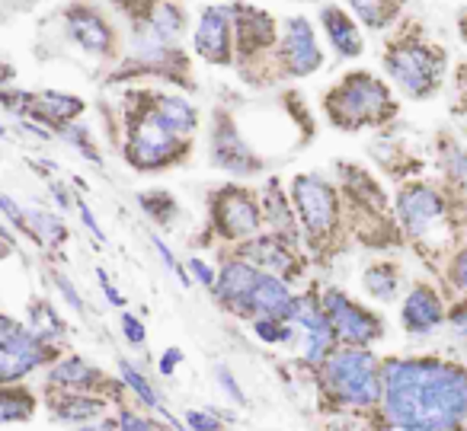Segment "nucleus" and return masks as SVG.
Returning a JSON list of instances; mask_svg holds the SVG:
<instances>
[{
    "mask_svg": "<svg viewBox=\"0 0 467 431\" xmlns=\"http://www.w3.org/2000/svg\"><path fill=\"white\" fill-rule=\"evenodd\" d=\"M23 326L20 323H14L10 316H0V342H10L14 335H20Z\"/></svg>",
    "mask_w": 467,
    "mask_h": 431,
    "instance_id": "e433bc0d",
    "label": "nucleus"
},
{
    "mask_svg": "<svg viewBox=\"0 0 467 431\" xmlns=\"http://www.w3.org/2000/svg\"><path fill=\"white\" fill-rule=\"evenodd\" d=\"M214 218H218V227L234 240H244L250 233L260 231V211L250 201V195L244 192H227L224 199L214 205Z\"/></svg>",
    "mask_w": 467,
    "mask_h": 431,
    "instance_id": "9d476101",
    "label": "nucleus"
},
{
    "mask_svg": "<svg viewBox=\"0 0 467 431\" xmlns=\"http://www.w3.org/2000/svg\"><path fill=\"white\" fill-rule=\"evenodd\" d=\"M234 26H237V42H241L244 52H254V48L266 46L273 42V20L260 10H250V7H237L234 10Z\"/></svg>",
    "mask_w": 467,
    "mask_h": 431,
    "instance_id": "aec40b11",
    "label": "nucleus"
},
{
    "mask_svg": "<svg viewBox=\"0 0 467 431\" xmlns=\"http://www.w3.org/2000/svg\"><path fill=\"white\" fill-rule=\"evenodd\" d=\"M150 29H154L157 36H163V39H173V36L182 29V14L173 7V4H157Z\"/></svg>",
    "mask_w": 467,
    "mask_h": 431,
    "instance_id": "cd10ccee",
    "label": "nucleus"
},
{
    "mask_svg": "<svg viewBox=\"0 0 467 431\" xmlns=\"http://www.w3.org/2000/svg\"><path fill=\"white\" fill-rule=\"evenodd\" d=\"M97 275H99V284H103V294L109 297V303H116V307H122V303H125V297L119 294L116 288H112V284H109V278H106V272H97Z\"/></svg>",
    "mask_w": 467,
    "mask_h": 431,
    "instance_id": "ea45409f",
    "label": "nucleus"
},
{
    "mask_svg": "<svg viewBox=\"0 0 467 431\" xmlns=\"http://www.w3.org/2000/svg\"><path fill=\"white\" fill-rule=\"evenodd\" d=\"M400 214H403V221H407L410 231L426 233L429 227L445 214V205H441V199L432 192V189L416 186V189H407V192L400 195Z\"/></svg>",
    "mask_w": 467,
    "mask_h": 431,
    "instance_id": "ddd939ff",
    "label": "nucleus"
},
{
    "mask_svg": "<svg viewBox=\"0 0 467 431\" xmlns=\"http://www.w3.org/2000/svg\"><path fill=\"white\" fill-rule=\"evenodd\" d=\"M388 418L400 428H454L467 416L464 371L439 361H394L384 374Z\"/></svg>",
    "mask_w": 467,
    "mask_h": 431,
    "instance_id": "f257e3e1",
    "label": "nucleus"
},
{
    "mask_svg": "<svg viewBox=\"0 0 467 431\" xmlns=\"http://www.w3.org/2000/svg\"><path fill=\"white\" fill-rule=\"evenodd\" d=\"M445 58L422 46H400L388 55V71L403 93L410 97H429L441 84Z\"/></svg>",
    "mask_w": 467,
    "mask_h": 431,
    "instance_id": "20e7f679",
    "label": "nucleus"
},
{
    "mask_svg": "<svg viewBox=\"0 0 467 431\" xmlns=\"http://www.w3.org/2000/svg\"><path fill=\"white\" fill-rule=\"evenodd\" d=\"M67 33H71V39L78 42L84 52H93V55H106L112 46L109 26H106L97 14H90V10L71 14V20H67Z\"/></svg>",
    "mask_w": 467,
    "mask_h": 431,
    "instance_id": "dca6fc26",
    "label": "nucleus"
},
{
    "mask_svg": "<svg viewBox=\"0 0 467 431\" xmlns=\"http://www.w3.org/2000/svg\"><path fill=\"white\" fill-rule=\"evenodd\" d=\"M48 358L46 342L36 333L23 329L20 335H14L10 342H0V384L20 380L23 374H29L33 367H39Z\"/></svg>",
    "mask_w": 467,
    "mask_h": 431,
    "instance_id": "6e6552de",
    "label": "nucleus"
},
{
    "mask_svg": "<svg viewBox=\"0 0 467 431\" xmlns=\"http://www.w3.org/2000/svg\"><path fill=\"white\" fill-rule=\"evenodd\" d=\"M218 384L224 386V390H227V396H231L234 403H244V393H241V386L234 384V377L224 371V367H218Z\"/></svg>",
    "mask_w": 467,
    "mask_h": 431,
    "instance_id": "473e14b6",
    "label": "nucleus"
},
{
    "mask_svg": "<svg viewBox=\"0 0 467 431\" xmlns=\"http://www.w3.org/2000/svg\"><path fill=\"white\" fill-rule=\"evenodd\" d=\"M330 112L337 118V125H365V122H378L390 112V97L375 77L368 74H352L343 80L337 93H333Z\"/></svg>",
    "mask_w": 467,
    "mask_h": 431,
    "instance_id": "7ed1b4c3",
    "label": "nucleus"
},
{
    "mask_svg": "<svg viewBox=\"0 0 467 431\" xmlns=\"http://www.w3.org/2000/svg\"><path fill=\"white\" fill-rule=\"evenodd\" d=\"M295 201H298L301 221H305L307 231H330L333 218H337V199H333V189L320 176H298L295 180Z\"/></svg>",
    "mask_w": 467,
    "mask_h": 431,
    "instance_id": "423d86ee",
    "label": "nucleus"
},
{
    "mask_svg": "<svg viewBox=\"0 0 467 431\" xmlns=\"http://www.w3.org/2000/svg\"><path fill=\"white\" fill-rule=\"evenodd\" d=\"M324 310H327V320H330L333 333H339L349 342H371L381 333L375 316L365 313L362 307H356V303L339 294V291H327Z\"/></svg>",
    "mask_w": 467,
    "mask_h": 431,
    "instance_id": "0eeeda50",
    "label": "nucleus"
},
{
    "mask_svg": "<svg viewBox=\"0 0 467 431\" xmlns=\"http://www.w3.org/2000/svg\"><path fill=\"white\" fill-rule=\"evenodd\" d=\"M55 284H58V288H61V294L67 297V303H71V307H78V310H80V297H78V291H74V284L67 282L65 275H58V278H55Z\"/></svg>",
    "mask_w": 467,
    "mask_h": 431,
    "instance_id": "4c0bfd02",
    "label": "nucleus"
},
{
    "mask_svg": "<svg viewBox=\"0 0 467 431\" xmlns=\"http://www.w3.org/2000/svg\"><path fill=\"white\" fill-rule=\"evenodd\" d=\"M352 10L358 14V20L371 29H381L384 23H390L397 10V0H349Z\"/></svg>",
    "mask_w": 467,
    "mask_h": 431,
    "instance_id": "5701e85b",
    "label": "nucleus"
},
{
    "mask_svg": "<svg viewBox=\"0 0 467 431\" xmlns=\"http://www.w3.org/2000/svg\"><path fill=\"white\" fill-rule=\"evenodd\" d=\"M0 138H4V128H0Z\"/></svg>",
    "mask_w": 467,
    "mask_h": 431,
    "instance_id": "37998d69",
    "label": "nucleus"
},
{
    "mask_svg": "<svg viewBox=\"0 0 467 431\" xmlns=\"http://www.w3.org/2000/svg\"><path fill=\"white\" fill-rule=\"evenodd\" d=\"M122 333L131 345H144V326H141V320H135L131 313L122 316Z\"/></svg>",
    "mask_w": 467,
    "mask_h": 431,
    "instance_id": "2f4dec72",
    "label": "nucleus"
},
{
    "mask_svg": "<svg viewBox=\"0 0 467 431\" xmlns=\"http://www.w3.org/2000/svg\"><path fill=\"white\" fill-rule=\"evenodd\" d=\"M454 333H464V307H458V313H454Z\"/></svg>",
    "mask_w": 467,
    "mask_h": 431,
    "instance_id": "79ce46f5",
    "label": "nucleus"
},
{
    "mask_svg": "<svg viewBox=\"0 0 467 431\" xmlns=\"http://www.w3.org/2000/svg\"><path fill=\"white\" fill-rule=\"evenodd\" d=\"M78 211H80V218H84L87 231H90V233H93V237H97V240H106V233H103V231H99L97 218H93V211H90V208H87V205H84V201H78Z\"/></svg>",
    "mask_w": 467,
    "mask_h": 431,
    "instance_id": "c9c22d12",
    "label": "nucleus"
},
{
    "mask_svg": "<svg viewBox=\"0 0 467 431\" xmlns=\"http://www.w3.org/2000/svg\"><path fill=\"white\" fill-rule=\"evenodd\" d=\"M212 160L218 163V167L231 169V173H250V169H256V157L244 148V141L237 138V131H234L231 125H221L218 135H214Z\"/></svg>",
    "mask_w": 467,
    "mask_h": 431,
    "instance_id": "f3484780",
    "label": "nucleus"
},
{
    "mask_svg": "<svg viewBox=\"0 0 467 431\" xmlns=\"http://www.w3.org/2000/svg\"><path fill=\"white\" fill-rule=\"evenodd\" d=\"M33 416V403L26 396H0V422H23Z\"/></svg>",
    "mask_w": 467,
    "mask_h": 431,
    "instance_id": "7c9ffc66",
    "label": "nucleus"
},
{
    "mask_svg": "<svg viewBox=\"0 0 467 431\" xmlns=\"http://www.w3.org/2000/svg\"><path fill=\"white\" fill-rule=\"evenodd\" d=\"M150 106H154L157 118H161L173 135L186 138L189 131L195 128V109L182 97H157Z\"/></svg>",
    "mask_w": 467,
    "mask_h": 431,
    "instance_id": "4be33fe9",
    "label": "nucleus"
},
{
    "mask_svg": "<svg viewBox=\"0 0 467 431\" xmlns=\"http://www.w3.org/2000/svg\"><path fill=\"white\" fill-rule=\"evenodd\" d=\"M247 310H256L260 316H269V320H282L288 323L298 310V301L288 294V288L273 275H260L250 291V301H247Z\"/></svg>",
    "mask_w": 467,
    "mask_h": 431,
    "instance_id": "9b49d317",
    "label": "nucleus"
},
{
    "mask_svg": "<svg viewBox=\"0 0 467 431\" xmlns=\"http://www.w3.org/2000/svg\"><path fill=\"white\" fill-rule=\"evenodd\" d=\"M189 269L195 272V278H199V282L205 284V288H212V284H214V272L208 269V265L202 262V259H189Z\"/></svg>",
    "mask_w": 467,
    "mask_h": 431,
    "instance_id": "f704fd0d",
    "label": "nucleus"
},
{
    "mask_svg": "<svg viewBox=\"0 0 467 431\" xmlns=\"http://www.w3.org/2000/svg\"><path fill=\"white\" fill-rule=\"evenodd\" d=\"M99 412H103L99 399H61V405H55V416L67 418V422H87Z\"/></svg>",
    "mask_w": 467,
    "mask_h": 431,
    "instance_id": "bb28decb",
    "label": "nucleus"
},
{
    "mask_svg": "<svg viewBox=\"0 0 467 431\" xmlns=\"http://www.w3.org/2000/svg\"><path fill=\"white\" fill-rule=\"evenodd\" d=\"M292 320L301 326V335H305V354H307V358H311V361L324 358L327 348H330V342H333V326H330V320H327V313L314 310L311 303H298V310H295Z\"/></svg>",
    "mask_w": 467,
    "mask_h": 431,
    "instance_id": "4468645a",
    "label": "nucleus"
},
{
    "mask_svg": "<svg viewBox=\"0 0 467 431\" xmlns=\"http://www.w3.org/2000/svg\"><path fill=\"white\" fill-rule=\"evenodd\" d=\"M247 252H250V259H254L256 265H263L266 272L288 269V250H282L275 240H263V243H254Z\"/></svg>",
    "mask_w": 467,
    "mask_h": 431,
    "instance_id": "393cba45",
    "label": "nucleus"
},
{
    "mask_svg": "<svg viewBox=\"0 0 467 431\" xmlns=\"http://www.w3.org/2000/svg\"><path fill=\"white\" fill-rule=\"evenodd\" d=\"M365 288H368L378 301H390V297H394V291H397L394 272H390V269H371L368 275H365Z\"/></svg>",
    "mask_w": 467,
    "mask_h": 431,
    "instance_id": "c85d7f7f",
    "label": "nucleus"
},
{
    "mask_svg": "<svg viewBox=\"0 0 467 431\" xmlns=\"http://www.w3.org/2000/svg\"><path fill=\"white\" fill-rule=\"evenodd\" d=\"M324 26H327V33H330V42L337 46V52L343 55V58H356V55L362 52V39H358L356 26H352V20L343 14V10L327 7Z\"/></svg>",
    "mask_w": 467,
    "mask_h": 431,
    "instance_id": "412c9836",
    "label": "nucleus"
},
{
    "mask_svg": "<svg viewBox=\"0 0 467 431\" xmlns=\"http://www.w3.org/2000/svg\"><path fill=\"white\" fill-rule=\"evenodd\" d=\"M29 221H33V227H29V231L39 233V237L48 240V243H58V240H65V227H61V221L52 218V214L29 211Z\"/></svg>",
    "mask_w": 467,
    "mask_h": 431,
    "instance_id": "c756f323",
    "label": "nucleus"
},
{
    "mask_svg": "<svg viewBox=\"0 0 467 431\" xmlns=\"http://www.w3.org/2000/svg\"><path fill=\"white\" fill-rule=\"evenodd\" d=\"M119 422L125 425V428H154V422H150V418H141V416H131V412H122V418H119Z\"/></svg>",
    "mask_w": 467,
    "mask_h": 431,
    "instance_id": "a19ab883",
    "label": "nucleus"
},
{
    "mask_svg": "<svg viewBox=\"0 0 467 431\" xmlns=\"http://www.w3.org/2000/svg\"><path fill=\"white\" fill-rule=\"evenodd\" d=\"M327 380L333 393L349 405H371L381 396V377H378L375 358L368 352H339L327 361Z\"/></svg>",
    "mask_w": 467,
    "mask_h": 431,
    "instance_id": "f03ea898",
    "label": "nucleus"
},
{
    "mask_svg": "<svg viewBox=\"0 0 467 431\" xmlns=\"http://www.w3.org/2000/svg\"><path fill=\"white\" fill-rule=\"evenodd\" d=\"M180 358H182L180 348H170V352L161 358V374H167V377H170V374L176 371V364H180Z\"/></svg>",
    "mask_w": 467,
    "mask_h": 431,
    "instance_id": "58836bf2",
    "label": "nucleus"
},
{
    "mask_svg": "<svg viewBox=\"0 0 467 431\" xmlns=\"http://www.w3.org/2000/svg\"><path fill=\"white\" fill-rule=\"evenodd\" d=\"M180 135L167 128V125L157 118L154 106L138 118V125L131 128V148H129V157L135 167L141 169H154V167H163L170 163L176 154H180Z\"/></svg>",
    "mask_w": 467,
    "mask_h": 431,
    "instance_id": "39448f33",
    "label": "nucleus"
},
{
    "mask_svg": "<svg viewBox=\"0 0 467 431\" xmlns=\"http://www.w3.org/2000/svg\"><path fill=\"white\" fill-rule=\"evenodd\" d=\"M285 65L298 77L320 67V48L317 39H314V26L305 16H292L285 26Z\"/></svg>",
    "mask_w": 467,
    "mask_h": 431,
    "instance_id": "1a4fd4ad",
    "label": "nucleus"
},
{
    "mask_svg": "<svg viewBox=\"0 0 467 431\" xmlns=\"http://www.w3.org/2000/svg\"><path fill=\"white\" fill-rule=\"evenodd\" d=\"M186 422L192 425V428H218V418L208 416V412H186Z\"/></svg>",
    "mask_w": 467,
    "mask_h": 431,
    "instance_id": "72a5a7b5",
    "label": "nucleus"
},
{
    "mask_svg": "<svg viewBox=\"0 0 467 431\" xmlns=\"http://www.w3.org/2000/svg\"><path fill=\"white\" fill-rule=\"evenodd\" d=\"M119 371H122V377H125V384L135 390V396L141 399L144 405H150V409H161L163 412V405H161V396L154 393V386L144 380V374L141 371H135V367L129 364V361H119Z\"/></svg>",
    "mask_w": 467,
    "mask_h": 431,
    "instance_id": "a878e982",
    "label": "nucleus"
},
{
    "mask_svg": "<svg viewBox=\"0 0 467 431\" xmlns=\"http://www.w3.org/2000/svg\"><path fill=\"white\" fill-rule=\"evenodd\" d=\"M99 374L93 367H87L80 358H67L61 361L58 367L52 371V380L55 384H71V386H87V384H97Z\"/></svg>",
    "mask_w": 467,
    "mask_h": 431,
    "instance_id": "b1692460",
    "label": "nucleus"
},
{
    "mask_svg": "<svg viewBox=\"0 0 467 431\" xmlns=\"http://www.w3.org/2000/svg\"><path fill=\"white\" fill-rule=\"evenodd\" d=\"M256 278L260 272L250 269L247 262H227L224 272L218 278V291L227 303H234L237 310H247V301H250V291H254Z\"/></svg>",
    "mask_w": 467,
    "mask_h": 431,
    "instance_id": "a211bd4d",
    "label": "nucleus"
},
{
    "mask_svg": "<svg viewBox=\"0 0 467 431\" xmlns=\"http://www.w3.org/2000/svg\"><path fill=\"white\" fill-rule=\"evenodd\" d=\"M445 320V310L441 301L435 297V291L429 288H413L403 303V323H407L410 333H432L439 323Z\"/></svg>",
    "mask_w": 467,
    "mask_h": 431,
    "instance_id": "2eb2a0df",
    "label": "nucleus"
},
{
    "mask_svg": "<svg viewBox=\"0 0 467 431\" xmlns=\"http://www.w3.org/2000/svg\"><path fill=\"white\" fill-rule=\"evenodd\" d=\"M26 109L33 112L36 118L48 125H58V122H71L74 116L84 112V103L71 93H42V97H29L26 99Z\"/></svg>",
    "mask_w": 467,
    "mask_h": 431,
    "instance_id": "6ab92c4d",
    "label": "nucleus"
},
{
    "mask_svg": "<svg viewBox=\"0 0 467 431\" xmlns=\"http://www.w3.org/2000/svg\"><path fill=\"white\" fill-rule=\"evenodd\" d=\"M227 10L224 7H212L202 14V23L195 29V48L205 61L214 65H224L231 58V42H227Z\"/></svg>",
    "mask_w": 467,
    "mask_h": 431,
    "instance_id": "f8f14e48",
    "label": "nucleus"
}]
</instances>
